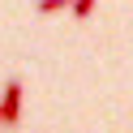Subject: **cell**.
<instances>
[{"label":"cell","instance_id":"obj_1","mask_svg":"<svg viewBox=\"0 0 133 133\" xmlns=\"http://www.w3.org/2000/svg\"><path fill=\"white\" fill-rule=\"evenodd\" d=\"M0 107H4V124H17V120H22V82H17V77H9V82H4Z\"/></svg>","mask_w":133,"mask_h":133},{"label":"cell","instance_id":"obj_3","mask_svg":"<svg viewBox=\"0 0 133 133\" xmlns=\"http://www.w3.org/2000/svg\"><path fill=\"white\" fill-rule=\"evenodd\" d=\"M69 4H73V0H39L35 9L39 13H60V9H69Z\"/></svg>","mask_w":133,"mask_h":133},{"label":"cell","instance_id":"obj_2","mask_svg":"<svg viewBox=\"0 0 133 133\" xmlns=\"http://www.w3.org/2000/svg\"><path fill=\"white\" fill-rule=\"evenodd\" d=\"M69 13H73L77 22H86L90 13H95V0H73V4H69Z\"/></svg>","mask_w":133,"mask_h":133},{"label":"cell","instance_id":"obj_4","mask_svg":"<svg viewBox=\"0 0 133 133\" xmlns=\"http://www.w3.org/2000/svg\"><path fill=\"white\" fill-rule=\"evenodd\" d=\"M0 124H4V107H0Z\"/></svg>","mask_w":133,"mask_h":133}]
</instances>
